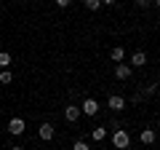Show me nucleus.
Wrapping results in <instances>:
<instances>
[{
  "label": "nucleus",
  "instance_id": "obj_7",
  "mask_svg": "<svg viewBox=\"0 0 160 150\" xmlns=\"http://www.w3.org/2000/svg\"><path fill=\"white\" fill-rule=\"evenodd\" d=\"M53 134H56V131H53L51 123H40V129H38V137L40 139H46V142H48V139H53Z\"/></svg>",
  "mask_w": 160,
  "mask_h": 150
},
{
  "label": "nucleus",
  "instance_id": "obj_19",
  "mask_svg": "<svg viewBox=\"0 0 160 150\" xmlns=\"http://www.w3.org/2000/svg\"><path fill=\"white\" fill-rule=\"evenodd\" d=\"M11 150H24V147H11Z\"/></svg>",
  "mask_w": 160,
  "mask_h": 150
},
{
  "label": "nucleus",
  "instance_id": "obj_18",
  "mask_svg": "<svg viewBox=\"0 0 160 150\" xmlns=\"http://www.w3.org/2000/svg\"><path fill=\"white\" fill-rule=\"evenodd\" d=\"M102 6H115V0H102Z\"/></svg>",
  "mask_w": 160,
  "mask_h": 150
},
{
  "label": "nucleus",
  "instance_id": "obj_4",
  "mask_svg": "<svg viewBox=\"0 0 160 150\" xmlns=\"http://www.w3.org/2000/svg\"><path fill=\"white\" fill-rule=\"evenodd\" d=\"M107 107H109V110H115V113H120V110L126 107V99L120 97V94H112V97L107 99Z\"/></svg>",
  "mask_w": 160,
  "mask_h": 150
},
{
  "label": "nucleus",
  "instance_id": "obj_1",
  "mask_svg": "<svg viewBox=\"0 0 160 150\" xmlns=\"http://www.w3.org/2000/svg\"><path fill=\"white\" fill-rule=\"evenodd\" d=\"M128 145H131L128 131H126V129H115V134H112V147H115V150H128Z\"/></svg>",
  "mask_w": 160,
  "mask_h": 150
},
{
  "label": "nucleus",
  "instance_id": "obj_9",
  "mask_svg": "<svg viewBox=\"0 0 160 150\" xmlns=\"http://www.w3.org/2000/svg\"><path fill=\"white\" fill-rule=\"evenodd\" d=\"M131 64H133V67H144V64H147V54H144V51H136V54L131 56Z\"/></svg>",
  "mask_w": 160,
  "mask_h": 150
},
{
  "label": "nucleus",
  "instance_id": "obj_6",
  "mask_svg": "<svg viewBox=\"0 0 160 150\" xmlns=\"http://www.w3.org/2000/svg\"><path fill=\"white\" fill-rule=\"evenodd\" d=\"M64 118H67L69 123H75L80 118V107L78 104H67V107H64Z\"/></svg>",
  "mask_w": 160,
  "mask_h": 150
},
{
  "label": "nucleus",
  "instance_id": "obj_10",
  "mask_svg": "<svg viewBox=\"0 0 160 150\" xmlns=\"http://www.w3.org/2000/svg\"><path fill=\"white\" fill-rule=\"evenodd\" d=\"M104 137H107V129H104V126H96V129H91V139H93V142H102Z\"/></svg>",
  "mask_w": 160,
  "mask_h": 150
},
{
  "label": "nucleus",
  "instance_id": "obj_11",
  "mask_svg": "<svg viewBox=\"0 0 160 150\" xmlns=\"http://www.w3.org/2000/svg\"><path fill=\"white\" fill-rule=\"evenodd\" d=\"M109 56H112V62H123V56H126V48H123V46H115L112 51H109Z\"/></svg>",
  "mask_w": 160,
  "mask_h": 150
},
{
  "label": "nucleus",
  "instance_id": "obj_15",
  "mask_svg": "<svg viewBox=\"0 0 160 150\" xmlns=\"http://www.w3.org/2000/svg\"><path fill=\"white\" fill-rule=\"evenodd\" d=\"M72 150H91V147H88V145H86V142H83V139H78V142H75V145H72Z\"/></svg>",
  "mask_w": 160,
  "mask_h": 150
},
{
  "label": "nucleus",
  "instance_id": "obj_16",
  "mask_svg": "<svg viewBox=\"0 0 160 150\" xmlns=\"http://www.w3.org/2000/svg\"><path fill=\"white\" fill-rule=\"evenodd\" d=\"M136 6H142V8L144 6H152V0H136Z\"/></svg>",
  "mask_w": 160,
  "mask_h": 150
},
{
  "label": "nucleus",
  "instance_id": "obj_8",
  "mask_svg": "<svg viewBox=\"0 0 160 150\" xmlns=\"http://www.w3.org/2000/svg\"><path fill=\"white\" fill-rule=\"evenodd\" d=\"M139 139H142V145H155V139H158V134H155V129H142V134H139Z\"/></svg>",
  "mask_w": 160,
  "mask_h": 150
},
{
  "label": "nucleus",
  "instance_id": "obj_12",
  "mask_svg": "<svg viewBox=\"0 0 160 150\" xmlns=\"http://www.w3.org/2000/svg\"><path fill=\"white\" fill-rule=\"evenodd\" d=\"M83 3H86L88 11H99V8H102V0H83Z\"/></svg>",
  "mask_w": 160,
  "mask_h": 150
},
{
  "label": "nucleus",
  "instance_id": "obj_13",
  "mask_svg": "<svg viewBox=\"0 0 160 150\" xmlns=\"http://www.w3.org/2000/svg\"><path fill=\"white\" fill-rule=\"evenodd\" d=\"M11 64V54L8 51H0V67H8Z\"/></svg>",
  "mask_w": 160,
  "mask_h": 150
},
{
  "label": "nucleus",
  "instance_id": "obj_2",
  "mask_svg": "<svg viewBox=\"0 0 160 150\" xmlns=\"http://www.w3.org/2000/svg\"><path fill=\"white\" fill-rule=\"evenodd\" d=\"M80 113H83V115H96V113H99V102H96L93 97L83 99V104H80Z\"/></svg>",
  "mask_w": 160,
  "mask_h": 150
},
{
  "label": "nucleus",
  "instance_id": "obj_14",
  "mask_svg": "<svg viewBox=\"0 0 160 150\" xmlns=\"http://www.w3.org/2000/svg\"><path fill=\"white\" fill-rule=\"evenodd\" d=\"M13 81V75L8 72V70H3V72H0V83H11Z\"/></svg>",
  "mask_w": 160,
  "mask_h": 150
},
{
  "label": "nucleus",
  "instance_id": "obj_3",
  "mask_svg": "<svg viewBox=\"0 0 160 150\" xmlns=\"http://www.w3.org/2000/svg\"><path fill=\"white\" fill-rule=\"evenodd\" d=\"M24 129H27V123H24V118H11L8 121V131L13 134V137H22Z\"/></svg>",
  "mask_w": 160,
  "mask_h": 150
},
{
  "label": "nucleus",
  "instance_id": "obj_5",
  "mask_svg": "<svg viewBox=\"0 0 160 150\" xmlns=\"http://www.w3.org/2000/svg\"><path fill=\"white\" fill-rule=\"evenodd\" d=\"M115 78L118 81H128L131 78V64H115Z\"/></svg>",
  "mask_w": 160,
  "mask_h": 150
},
{
  "label": "nucleus",
  "instance_id": "obj_17",
  "mask_svg": "<svg viewBox=\"0 0 160 150\" xmlns=\"http://www.w3.org/2000/svg\"><path fill=\"white\" fill-rule=\"evenodd\" d=\"M56 6H59V8H67V6H69V0H56Z\"/></svg>",
  "mask_w": 160,
  "mask_h": 150
}]
</instances>
